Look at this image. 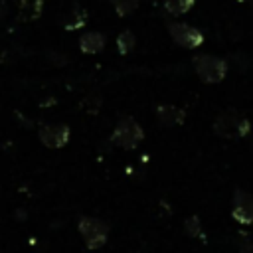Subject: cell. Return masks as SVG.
Here are the masks:
<instances>
[{
	"label": "cell",
	"instance_id": "cell-12",
	"mask_svg": "<svg viewBox=\"0 0 253 253\" xmlns=\"http://www.w3.org/2000/svg\"><path fill=\"white\" fill-rule=\"evenodd\" d=\"M194 2H196V0H166L164 6H166V10H168L170 14L178 16V14H186V12L194 6Z\"/></svg>",
	"mask_w": 253,
	"mask_h": 253
},
{
	"label": "cell",
	"instance_id": "cell-5",
	"mask_svg": "<svg viewBox=\"0 0 253 253\" xmlns=\"http://www.w3.org/2000/svg\"><path fill=\"white\" fill-rule=\"evenodd\" d=\"M38 136H40L43 146H47V148H61V146H65L69 142L71 128L67 125H63V123H47V125L40 126Z\"/></svg>",
	"mask_w": 253,
	"mask_h": 253
},
{
	"label": "cell",
	"instance_id": "cell-11",
	"mask_svg": "<svg viewBox=\"0 0 253 253\" xmlns=\"http://www.w3.org/2000/svg\"><path fill=\"white\" fill-rule=\"evenodd\" d=\"M117 47H119V53L121 55H126L134 47V34L130 30H123L117 36Z\"/></svg>",
	"mask_w": 253,
	"mask_h": 253
},
{
	"label": "cell",
	"instance_id": "cell-14",
	"mask_svg": "<svg viewBox=\"0 0 253 253\" xmlns=\"http://www.w3.org/2000/svg\"><path fill=\"white\" fill-rule=\"evenodd\" d=\"M184 227H186V233H188L190 237H198V235L202 233V223H200V217H198V215H190V217L186 219Z\"/></svg>",
	"mask_w": 253,
	"mask_h": 253
},
{
	"label": "cell",
	"instance_id": "cell-6",
	"mask_svg": "<svg viewBox=\"0 0 253 253\" xmlns=\"http://www.w3.org/2000/svg\"><path fill=\"white\" fill-rule=\"evenodd\" d=\"M231 217L241 225H253V194L243 190L233 192Z\"/></svg>",
	"mask_w": 253,
	"mask_h": 253
},
{
	"label": "cell",
	"instance_id": "cell-7",
	"mask_svg": "<svg viewBox=\"0 0 253 253\" xmlns=\"http://www.w3.org/2000/svg\"><path fill=\"white\" fill-rule=\"evenodd\" d=\"M168 32L172 36V40L182 45V47H198L202 45L204 42V36L200 30L188 26V24H182V22H176V24H170L168 26Z\"/></svg>",
	"mask_w": 253,
	"mask_h": 253
},
{
	"label": "cell",
	"instance_id": "cell-1",
	"mask_svg": "<svg viewBox=\"0 0 253 253\" xmlns=\"http://www.w3.org/2000/svg\"><path fill=\"white\" fill-rule=\"evenodd\" d=\"M142 138H144V130L132 117L119 119V123L115 125V128L111 132V142L121 148H126V150L136 148L142 142Z\"/></svg>",
	"mask_w": 253,
	"mask_h": 253
},
{
	"label": "cell",
	"instance_id": "cell-16",
	"mask_svg": "<svg viewBox=\"0 0 253 253\" xmlns=\"http://www.w3.org/2000/svg\"><path fill=\"white\" fill-rule=\"evenodd\" d=\"M239 253H253V243H243Z\"/></svg>",
	"mask_w": 253,
	"mask_h": 253
},
{
	"label": "cell",
	"instance_id": "cell-9",
	"mask_svg": "<svg viewBox=\"0 0 253 253\" xmlns=\"http://www.w3.org/2000/svg\"><path fill=\"white\" fill-rule=\"evenodd\" d=\"M79 47L83 53H99L105 47V36L99 32H85L79 38Z\"/></svg>",
	"mask_w": 253,
	"mask_h": 253
},
{
	"label": "cell",
	"instance_id": "cell-10",
	"mask_svg": "<svg viewBox=\"0 0 253 253\" xmlns=\"http://www.w3.org/2000/svg\"><path fill=\"white\" fill-rule=\"evenodd\" d=\"M42 10H43V0H22L20 2V20H24V22L36 20V18H40Z\"/></svg>",
	"mask_w": 253,
	"mask_h": 253
},
{
	"label": "cell",
	"instance_id": "cell-8",
	"mask_svg": "<svg viewBox=\"0 0 253 253\" xmlns=\"http://www.w3.org/2000/svg\"><path fill=\"white\" fill-rule=\"evenodd\" d=\"M156 117L164 126H174V125L184 123L186 113L180 107H174V105H158L156 107Z\"/></svg>",
	"mask_w": 253,
	"mask_h": 253
},
{
	"label": "cell",
	"instance_id": "cell-13",
	"mask_svg": "<svg viewBox=\"0 0 253 253\" xmlns=\"http://www.w3.org/2000/svg\"><path fill=\"white\" fill-rule=\"evenodd\" d=\"M111 4H113L115 12H117L121 18L132 14V12L138 8V0H111Z\"/></svg>",
	"mask_w": 253,
	"mask_h": 253
},
{
	"label": "cell",
	"instance_id": "cell-4",
	"mask_svg": "<svg viewBox=\"0 0 253 253\" xmlns=\"http://www.w3.org/2000/svg\"><path fill=\"white\" fill-rule=\"evenodd\" d=\"M194 69L202 77V81H206V83H219L225 77L227 65H225L223 59H219L215 55L202 53V55L194 57Z\"/></svg>",
	"mask_w": 253,
	"mask_h": 253
},
{
	"label": "cell",
	"instance_id": "cell-2",
	"mask_svg": "<svg viewBox=\"0 0 253 253\" xmlns=\"http://www.w3.org/2000/svg\"><path fill=\"white\" fill-rule=\"evenodd\" d=\"M213 132L223 138H241L249 132V121L235 111H225L213 121Z\"/></svg>",
	"mask_w": 253,
	"mask_h": 253
},
{
	"label": "cell",
	"instance_id": "cell-3",
	"mask_svg": "<svg viewBox=\"0 0 253 253\" xmlns=\"http://www.w3.org/2000/svg\"><path fill=\"white\" fill-rule=\"evenodd\" d=\"M79 227V233L85 241V245L89 249H99L107 243V237H109V225L97 217H89V215H83L77 223Z\"/></svg>",
	"mask_w": 253,
	"mask_h": 253
},
{
	"label": "cell",
	"instance_id": "cell-15",
	"mask_svg": "<svg viewBox=\"0 0 253 253\" xmlns=\"http://www.w3.org/2000/svg\"><path fill=\"white\" fill-rule=\"evenodd\" d=\"M6 14H8V4H6V0H0V20H4Z\"/></svg>",
	"mask_w": 253,
	"mask_h": 253
}]
</instances>
